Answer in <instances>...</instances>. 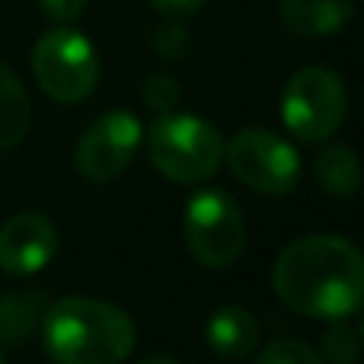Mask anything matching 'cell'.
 Masks as SVG:
<instances>
[{
  "instance_id": "obj_1",
  "label": "cell",
  "mask_w": 364,
  "mask_h": 364,
  "mask_svg": "<svg viewBox=\"0 0 364 364\" xmlns=\"http://www.w3.org/2000/svg\"><path fill=\"white\" fill-rule=\"evenodd\" d=\"M275 291L291 310L314 320H348L364 301V259L336 233L301 237L272 269Z\"/></svg>"
},
{
  "instance_id": "obj_2",
  "label": "cell",
  "mask_w": 364,
  "mask_h": 364,
  "mask_svg": "<svg viewBox=\"0 0 364 364\" xmlns=\"http://www.w3.org/2000/svg\"><path fill=\"white\" fill-rule=\"evenodd\" d=\"M45 352L58 364H122L138 329L122 307L100 297H61L42 316Z\"/></svg>"
},
{
  "instance_id": "obj_3",
  "label": "cell",
  "mask_w": 364,
  "mask_h": 364,
  "mask_svg": "<svg viewBox=\"0 0 364 364\" xmlns=\"http://www.w3.org/2000/svg\"><path fill=\"white\" fill-rule=\"evenodd\" d=\"M147 157L173 182H201L224 160V138L211 122L192 112H160L147 134Z\"/></svg>"
},
{
  "instance_id": "obj_4",
  "label": "cell",
  "mask_w": 364,
  "mask_h": 364,
  "mask_svg": "<svg viewBox=\"0 0 364 364\" xmlns=\"http://www.w3.org/2000/svg\"><path fill=\"white\" fill-rule=\"evenodd\" d=\"M348 109L346 80L329 68H301L282 93V122L297 141L320 144L339 132Z\"/></svg>"
},
{
  "instance_id": "obj_5",
  "label": "cell",
  "mask_w": 364,
  "mask_h": 364,
  "mask_svg": "<svg viewBox=\"0 0 364 364\" xmlns=\"http://www.w3.org/2000/svg\"><path fill=\"white\" fill-rule=\"evenodd\" d=\"M32 74L58 102H83L100 83V55L83 32L55 26L32 48Z\"/></svg>"
},
{
  "instance_id": "obj_6",
  "label": "cell",
  "mask_w": 364,
  "mask_h": 364,
  "mask_svg": "<svg viewBox=\"0 0 364 364\" xmlns=\"http://www.w3.org/2000/svg\"><path fill=\"white\" fill-rule=\"evenodd\" d=\"M186 246L208 269H227L246 246V224L240 205L224 188H201L188 198L182 214Z\"/></svg>"
},
{
  "instance_id": "obj_7",
  "label": "cell",
  "mask_w": 364,
  "mask_h": 364,
  "mask_svg": "<svg viewBox=\"0 0 364 364\" xmlns=\"http://www.w3.org/2000/svg\"><path fill=\"white\" fill-rule=\"evenodd\" d=\"M233 176L265 195H288L301 179V157L284 138L265 128H243L224 147Z\"/></svg>"
},
{
  "instance_id": "obj_8",
  "label": "cell",
  "mask_w": 364,
  "mask_h": 364,
  "mask_svg": "<svg viewBox=\"0 0 364 364\" xmlns=\"http://www.w3.org/2000/svg\"><path fill=\"white\" fill-rule=\"evenodd\" d=\"M141 134H144L141 122L128 109H112V112L100 115L77 141V170L93 182H109L122 176L144 141Z\"/></svg>"
},
{
  "instance_id": "obj_9",
  "label": "cell",
  "mask_w": 364,
  "mask_h": 364,
  "mask_svg": "<svg viewBox=\"0 0 364 364\" xmlns=\"http://www.w3.org/2000/svg\"><path fill=\"white\" fill-rule=\"evenodd\" d=\"M58 227L45 214L23 211L0 227V269L6 275H36L55 259Z\"/></svg>"
},
{
  "instance_id": "obj_10",
  "label": "cell",
  "mask_w": 364,
  "mask_h": 364,
  "mask_svg": "<svg viewBox=\"0 0 364 364\" xmlns=\"http://www.w3.org/2000/svg\"><path fill=\"white\" fill-rule=\"evenodd\" d=\"M352 13V0H282L278 6L282 26L304 38H323L346 29Z\"/></svg>"
},
{
  "instance_id": "obj_11",
  "label": "cell",
  "mask_w": 364,
  "mask_h": 364,
  "mask_svg": "<svg viewBox=\"0 0 364 364\" xmlns=\"http://www.w3.org/2000/svg\"><path fill=\"white\" fill-rule=\"evenodd\" d=\"M208 348L220 358H246L259 348V323L246 307L227 304L218 307L205 323Z\"/></svg>"
},
{
  "instance_id": "obj_12",
  "label": "cell",
  "mask_w": 364,
  "mask_h": 364,
  "mask_svg": "<svg viewBox=\"0 0 364 364\" xmlns=\"http://www.w3.org/2000/svg\"><path fill=\"white\" fill-rule=\"evenodd\" d=\"M32 102L23 83L6 64H0V151H10L29 134Z\"/></svg>"
},
{
  "instance_id": "obj_13",
  "label": "cell",
  "mask_w": 364,
  "mask_h": 364,
  "mask_svg": "<svg viewBox=\"0 0 364 364\" xmlns=\"http://www.w3.org/2000/svg\"><path fill=\"white\" fill-rule=\"evenodd\" d=\"M314 176L326 195H333V198H352L361 182L358 157H355V151L346 144H329V147H323L320 157H316Z\"/></svg>"
},
{
  "instance_id": "obj_14",
  "label": "cell",
  "mask_w": 364,
  "mask_h": 364,
  "mask_svg": "<svg viewBox=\"0 0 364 364\" xmlns=\"http://www.w3.org/2000/svg\"><path fill=\"white\" fill-rule=\"evenodd\" d=\"M45 297L38 291H19L0 301V339L4 342H23L45 316Z\"/></svg>"
},
{
  "instance_id": "obj_15",
  "label": "cell",
  "mask_w": 364,
  "mask_h": 364,
  "mask_svg": "<svg viewBox=\"0 0 364 364\" xmlns=\"http://www.w3.org/2000/svg\"><path fill=\"white\" fill-rule=\"evenodd\" d=\"M358 348H361L358 326L333 320V326L323 333V355L320 358H326L329 364H355L358 361Z\"/></svg>"
},
{
  "instance_id": "obj_16",
  "label": "cell",
  "mask_w": 364,
  "mask_h": 364,
  "mask_svg": "<svg viewBox=\"0 0 364 364\" xmlns=\"http://www.w3.org/2000/svg\"><path fill=\"white\" fill-rule=\"evenodd\" d=\"M256 364H326L320 358V352L307 346L301 339H278L272 346L262 348V355L256 358Z\"/></svg>"
},
{
  "instance_id": "obj_17",
  "label": "cell",
  "mask_w": 364,
  "mask_h": 364,
  "mask_svg": "<svg viewBox=\"0 0 364 364\" xmlns=\"http://www.w3.org/2000/svg\"><path fill=\"white\" fill-rule=\"evenodd\" d=\"M144 102L154 112H170L179 102V83L170 74H151L144 80Z\"/></svg>"
},
{
  "instance_id": "obj_18",
  "label": "cell",
  "mask_w": 364,
  "mask_h": 364,
  "mask_svg": "<svg viewBox=\"0 0 364 364\" xmlns=\"http://www.w3.org/2000/svg\"><path fill=\"white\" fill-rule=\"evenodd\" d=\"M154 51L164 58H182L188 51V29L179 23H166L154 32Z\"/></svg>"
},
{
  "instance_id": "obj_19",
  "label": "cell",
  "mask_w": 364,
  "mask_h": 364,
  "mask_svg": "<svg viewBox=\"0 0 364 364\" xmlns=\"http://www.w3.org/2000/svg\"><path fill=\"white\" fill-rule=\"evenodd\" d=\"M38 4H42V13L51 19V23L68 26L83 13L87 0H38Z\"/></svg>"
},
{
  "instance_id": "obj_20",
  "label": "cell",
  "mask_w": 364,
  "mask_h": 364,
  "mask_svg": "<svg viewBox=\"0 0 364 364\" xmlns=\"http://www.w3.org/2000/svg\"><path fill=\"white\" fill-rule=\"evenodd\" d=\"M151 6L157 13H164V16H170V19H182V16L198 13L201 6H205V0H151Z\"/></svg>"
},
{
  "instance_id": "obj_21",
  "label": "cell",
  "mask_w": 364,
  "mask_h": 364,
  "mask_svg": "<svg viewBox=\"0 0 364 364\" xmlns=\"http://www.w3.org/2000/svg\"><path fill=\"white\" fill-rule=\"evenodd\" d=\"M138 364H179V361H173V358H160V355H154V358H141Z\"/></svg>"
},
{
  "instance_id": "obj_22",
  "label": "cell",
  "mask_w": 364,
  "mask_h": 364,
  "mask_svg": "<svg viewBox=\"0 0 364 364\" xmlns=\"http://www.w3.org/2000/svg\"><path fill=\"white\" fill-rule=\"evenodd\" d=\"M0 364H4V352H0Z\"/></svg>"
}]
</instances>
